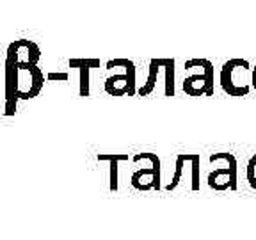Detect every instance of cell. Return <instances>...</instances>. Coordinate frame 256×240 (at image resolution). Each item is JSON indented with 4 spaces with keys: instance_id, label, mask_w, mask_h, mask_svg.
Returning a JSON list of instances; mask_svg holds the SVG:
<instances>
[{
    "instance_id": "8992f818",
    "label": "cell",
    "mask_w": 256,
    "mask_h": 240,
    "mask_svg": "<svg viewBox=\"0 0 256 240\" xmlns=\"http://www.w3.org/2000/svg\"><path fill=\"white\" fill-rule=\"evenodd\" d=\"M184 91L188 96H214V88L203 73H194L184 80Z\"/></svg>"
},
{
    "instance_id": "8fae6325",
    "label": "cell",
    "mask_w": 256,
    "mask_h": 240,
    "mask_svg": "<svg viewBox=\"0 0 256 240\" xmlns=\"http://www.w3.org/2000/svg\"><path fill=\"white\" fill-rule=\"evenodd\" d=\"M196 68L201 70L200 73H203L206 76L210 86L214 88V64L208 59H188L185 62V70H196Z\"/></svg>"
},
{
    "instance_id": "7a4b0ae2",
    "label": "cell",
    "mask_w": 256,
    "mask_h": 240,
    "mask_svg": "<svg viewBox=\"0 0 256 240\" xmlns=\"http://www.w3.org/2000/svg\"><path fill=\"white\" fill-rule=\"evenodd\" d=\"M210 162H219V160H224L226 162V168H217L214 171L208 172V187L214 188V190H236L238 185V172H236V156L233 153H228V152H222V153H212L210 155Z\"/></svg>"
},
{
    "instance_id": "9a60e30c",
    "label": "cell",
    "mask_w": 256,
    "mask_h": 240,
    "mask_svg": "<svg viewBox=\"0 0 256 240\" xmlns=\"http://www.w3.org/2000/svg\"><path fill=\"white\" fill-rule=\"evenodd\" d=\"M89 72H91V68H88V66L80 68V96H89Z\"/></svg>"
},
{
    "instance_id": "52a82bcc",
    "label": "cell",
    "mask_w": 256,
    "mask_h": 240,
    "mask_svg": "<svg viewBox=\"0 0 256 240\" xmlns=\"http://www.w3.org/2000/svg\"><path fill=\"white\" fill-rule=\"evenodd\" d=\"M96 158L100 162H108L110 164V174H108V188L110 192L118 190V182H120V162L128 160V153H98Z\"/></svg>"
},
{
    "instance_id": "3957f363",
    "label": "cell",
    "mask_w": 256,
    "mask_h": 240,
    "mask_svg": "<svg viewBox=\"0 0 256 240\" xmlns=\"http://www.w3.org/2000/svg\"><path fill=\"white\" fill-rule=\"evenodd\" d=\"M22 41L16 40L9 44L8 62H6V116H14L18 102V70L16 60L20 59Z\"/></svg>"
},
{
    "instance_id": "5bb4252c",
    "label": "cell",
    "mask_w": 256,
    "mask_h": 240,
    "mask_svg": "<svg viewBox=\"0 0 256 240\" xmlns=\"http://www.w3.org/2000/svg\"><path fill=\"white\" fill-rule=\"evenodd\" d=\"M70 68H100V59H70Z\"/></svg>"
},
{
    "instance_id": "7c38bea8",
    "label": "cell",
    "mask_w": 256,
    "mask_h": 240,
    "mask_svg": "<svg viewBox=\"0 0 256 240\" xmlns=\"http://www.w3.org/2000/svg\"><path fill=\"white\" fill-rule=\"evenodd\" d=\"M200 162H201V156L200 153H192V160H190V176H192V182H190V188L194 192L200 190Z\"/></svg>"
},
{
    "instance_id": "e0dca14e",
    "label": "cell",
    "mask_w": 256,
    "mask_h": 240,
    "mask_svg": "<svg viewBox=\"0 0 256 240\" xmlns=\"http://www.w3.org/2000/svg\"><path fill=\"white\" fill-rule=\"evenodd\" d=\"M251 86L256 89V66H252V73H251Z\"/></svg>"
},
{
    "instance_id": "30bf717a",
    "label": "cell",
    "mask_w": 256,
    "mask_h": 240,
    "mask_svg": "<svg viewBox=\"0 0 256 240\" xmlns=\"http://www.w3.org/2000/svg\"><path fill=\"white\" fill-rule=\"evenodd\" d=\"M174 59H160V66L166 72V82H164V94L166 96H174Z\"/></svg>"
},
{
    "instance_id": "5b68a950",
    "label": "cell",
    "mask_w": 256,
    "mask_h": 240,
    "mask_svg": "<svg viewBox=\"0 0 256 240\" xmlns=\"http://www.w3.org/2000/svg\"><path fill=\"white\" fill-rule=\"evenodd\" d=\"M124 68V75H114L108 76L105 80V91L108 94H114L118 84H123V94L134 96L137 92L136 89V64L132 62L130 59H112L105 64V70H112V68Z\"/></svg>"
},
{
    "instance_id": "9c48e42d",
    "label": "cell",
    "mask_w": 256,
    "mask_h": 240,
    "mask_svg": "<svg viewBox=\"0 0 256 240\" xmlns=\"http://www.w3.org/2000/svg\"><path fill=\"white\" fill-rule=\"evenodd\" d=\"M192 158V153H180V155L176 156V162H174V174L171 178V184L166 187L168 192H172L182 182V176H184V168H185V162H190Z\"/></svg>"
},
{
    "instance_id": "277c9868",
    "label": "cell",
    "mask_w": 256,
    "mask_h": 240,
    "mask_svg": "<svg viewBox=\"0 0 256 240\" xmlns=\"http://www.w3.org/2000/svg\"><path fill=\"white\" fill-rule=\"evenodd\" d=\"M150 160L152 168L139 169L132 174V185L137 190H160V158L156 153H137L134 155V162L139 160Z\"/></svg>"
},
{
    "instance_id": "2e32d148",
    "label": "cell",
    "mask_w": 256,
    "mask_h": 240,
    "mask_svg": "<svg viewBox=\"0 0 256 240\" xmlns=\"http://www.w3.org/2000/svg\"><path fill=\"white\" fill-rule=\"evenodd\" d=\"M68 78H70L68 73H48L46 75V80H62V82H66Z\"/></svg>"
},
{
    "instance_id": "ba28073f",
    "label": "cell",
    "mask_w": 256,
    "mask_h": 240,
    "mask_svg": "<svg viewBox=\"0 0 256 240\" xmlns=\"http://www.w3.org/2000/svg\"><path fill=\"white\" fill-rule=\"evenodd\" d=\"M160 59H152L150 60V73H148V80L142 84V88L139 89V96H150L156 88V78H158V72H160Z\"/></svg>"
},
{
    "instance_id": "6da1fadb",
    "label": "cell",
    "mask_w": 256,
    "mask_h": 240,
    "mask_svg": "<svg viewBox=\"0 0 256 240\" xmlns=\"http://www.w3.org/2000/svg\"><path fill=\"white\" fill-rule=\"evenodd\" d=\"M252 66L246 59H230L222 64L219 82L224 92L230 96H248L251 91Z\"/></svg>"
},
{
    "instance_id": "4fadbf2b",
    "label": "cell",
    "mask_w": 256,
    "mask_h": 240,
    "mask_svg": "<svg viewBox=\"0 0 256 240\" xmlns=\"http://www.w3.org/2000/svg\"><path fill=\"white\" fill-rule=\"evenodd\" d=\"M246 178H248L249 187L256 190V153L249 158V162H248V168H246Z\"/></svg>"
}]
</instances>
